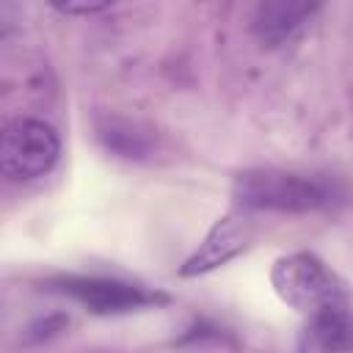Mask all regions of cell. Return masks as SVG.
<instances>
[{
  "label": "cell",
  "instance_id": "6da1fadb",
  "mask_svg": "<svg viewBox=\"0 0 353 353\" xmlns=\"http://www.w3.org/2000/svg\"><path fill=\"white\" fill-rule=\"evenodd\" d=\"M270 284L279 301L303 317L353 303L342 276L312 251H292L279 256L270 268Z\"/></svg>",
  "mask_w": 353,
  "mask_h": 353
},
{
  "label": "cell",
  "instance_id": "7a4b0ae2",
  "mask_svg": "<svg viewBox=\"0 0 353 353\" xmlns=\"http://www.w3.org/2000/svg\"><path fill=\"white\" fill-rule=\"evenodd\" d=\"M61 157V138L52 124L17 116L0 135V174L11 182H30L47 176Z\"/></svg>",
  "mask_w": 353,
  "mask_h": 353
},
{
  "label": "cell",
  "instance_id": "3957f363",
  "mask_svg": "<svg viewBox=\"0 0 353 353\" xmlns=\"http://www.w3.org/2000/svg\"><path fill=\"white\" fill-rule=\"evenodd\" d=\"M243 210L276 207V210H309L328 201V188L301 174L259 171L237 179Z\"/></svg>",
  "mask_w": 353,
  "mask_h": 353
},
{
  "label": "cell",
  "instance_id": "277c9868",
  "mask_svg": "<svg viewBox=\"0 0 353 353\" xmlns=\"http://www.w3.org/2000/svg\"><path fill=\"white\" fill-rule=\"evenodd\" d=\"M254 232H256V223L243 210L218 218L215 226L201 240V245L179 265L176 273L188 279V276H199V273L221 268L223 262H229L232 256H237L240 251L248 248V243L254 240Z\"/></svg>",
  "mask_w": 353,
  "mask_h": 353
},
{
  "label": "cell",
  "instance_id": "5b68a950",
  "mask_svg": "<svg viewBox=\"0 0 353 353\" xmlns=\"http://www.w3.org/2000/svg\"><path fill=\"white\" fill-rule=\"evenodd\" d=\"M66 292H72L77 301H83L91 312L108 314V312H132L152 303L168 301L165 295L146 292L135 284L124 281H108V279H66Z\"/></svg>",
  "mask_w": 353,
  "mask_h": 353
},
{
  "label": "cell",
  "instance_id": "8992f818",
  "mask_svg": "<svg viewBox=\"0 0 353 353\" xmlns=\"http://www.w3.org/2000/svg\"><path fill=\"white\" fill-rule=\"evenodd\" d=\"M295 353H353V303L309 314L298 331Z\"/></svg>",
  "mask_w": 353,
  "mask_h": 353
},
{
  "label": "cell",
  "instance_id": "52a82bcc",
  "mask_svg": "<svg viewBox=\"0 0 353 353\" xmlns=\"http://www.w3.org/2000/svg\"><path fill=\"white\" fill-rule=\"evenodd\" d=\"M320 6L314 3H262L256 6L251 30L256 33V39L268 47H279L284 44L303 22L312 19V14H317Z\"/></svg>",
  "mask_w": 353,
  "mask_h": 353
},
{
  "label": "cell",
  "instance_id": "ba28073f",
  "mask_svg": "<svg viewBox=\"0 0 353 353\" xmlns=\"http://www.w3.org/2000/svg\"><path fill=\"white\" fill-rule=\"evenodd\" d=\"M113 3H91V0H66V3H52V8L55 11H61V14H72V17H77V14H99V11H108Z\"/></svg>",
  "mask_w": 353,
  "mask_h": 353
}]
</instances>
